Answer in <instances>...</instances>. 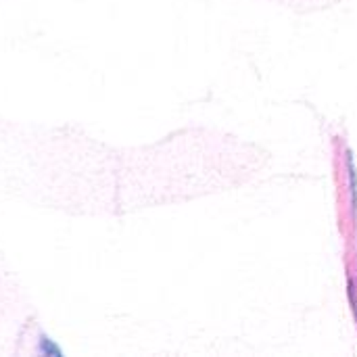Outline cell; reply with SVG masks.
I'll return each mask as SVG.
<instances>
[{
	"mask_svg": "<svg viewBox=\"0 0 357 357\" xmlns=\"http://www.w3.org/2000/svg\"><path fill=\"white\" fill-rule=\"evenodd\" d=\"M351 297H354V305H356V316H357V289L351 291Z\"/></svg>",
	"mask_w": 357,
	"mask_h": 357,
	"instance_id": "cell-1",
	"label": "cell"
}]
</instances>
